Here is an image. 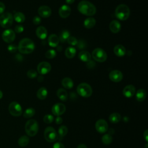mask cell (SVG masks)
Returning a JSON list of instances; mask_svg holds the SVG:
<instances>
[{"mask_svg":"<svg viewBox=\"0 0 148 148\" xmlns=\"http://www.w3.org/2000/svg\"><path fill=\"white\" fill-rule=\"evenodd\" d=\"M78 10L83 14L91 16L95 14L96 8L90 2L88 1H82L77 5Z\"/></svg>","mask_w":148,"mask_h":148,"instance_id":"obj_1","label":"cell"},{"mask_svg":"<svg viewBox=\"0 0 148 148\" xmlns=\"http://www.w3.org/2000/svg\"><path fill=\"white\" fill-rule=\"evenodd\" d=\"M35 49V44L34 42L29 38L22 39L18 45L17 49L19 52L22 54L31 53Z\"/></svg>","mask_w":148,"mask_h":148,"instance_id":"obj_2","label":"cell"},{"mask_svg":"<svg viewBox=\"0 0 148 148\" xmlns=\"http://www.w3.org/2000/svg\"><path fill=\"white\" fill-rule=\"evenodd\" d=\"M130 14V10L128 6L125 4H121L117 6L115 10L116 17L121 21L128 19Z\"/></svg>","mask_w":148,"mask_h":148,"instance_id":"obj_3","label":"cell"},{"mask_svg":"<svg viewBox=\"0 0 148 148\" xmlns=\"http://www.w3.org/2000/svg\"><path fill=\"white\" fill-rule=\"evenodd\" d=\"M39 126L38 122L34 119L28 120L25 125V131L29 136H34L38 132Z\"/></svg>","mask_w":148,"mask_h":148,"instance_id":"obj_4","label":"cell"},{"mask_svg":"<svg viewBox=\"0 0 148 148\" xmlns=\"http://www.w3.org/2000/svg\"><path fill=\"white\" fill-rule=\"evenodd\" d=\"M77 94L84 98L90 97L92 93V90L91 87L87 83H82L79 84L76 88Z\"/></svg>","mask_w":148,"mask_h":148,"instance_id":"obj_5","label":"cell"},{"mask_svg":"<svg viewBox=\"0 0 148 148\" xmlns=\"http://www.w3.org/2000/svg\"><path fill=\"white\" fill-rule=\"evenodd\" d=\"M13 21V16L9 12L3 13L0 16V25L4 28L10 27Z\"/></svg>","mask_w":148,"mask_h":148,"instance_id":"obj_6","label":"cell"},{"mask_svg":"<svg viewBox=\"0 0 148 148\" xmlns=\"http://www.w3.org/2000/svg\"><path fill=\"white\" fill-rule=\"evenodd\" d=\"M44 137L48 142H54L57 139L58 134L54 128L47 127L45 130Z\"/></svg>","mask_w":148,"mask_h":148,"instance_id":"obj_7","label":"cell"},{"mask_svg":"<svg viewBox=\"0 0 148 148\" xmlns=\"http://www.w3.org/2000/svg\"><path fill=\"white\" fill-rule=\"evenodd\" d=\"M92 57L96 61L105 62L107 59L106 53L101 48H96L92 52Z\"/></svg>","mask_w":148,"mask_h":148,"instance_id":"obj_8","label":"cell"},{"mask_svg":"<svg viewBox=\"0 0 148 148\" xmlns=\"http://www.w3.org/2000/svg\"><path fill=\"white\" fill-rule=\"evenodd\" d=\"M8 109L10 114L13 116L18 117L22 114V108L17 102H12L9 104Z\"/></svg>","mask_w":148,"mask_h":148,"instance_id":"obj_9","label":"cell"},{"mask_svg":"<svg viewBox=\"0 0 148 148\" xmlns=\"http://www.w3.org/2000/svg\"><path fill=\"white\" fill-rule=\"evenodd\" d=\"M2 38L4 42L8 43H10L14 41L16 38L15 32L11 29H7L2 32Z\"/></svg>","mask_w":148,"mask_h":148,"instance_id":"obj_10","label":"cell"},{"mask_svg":"<svg viewBox=\"0 0 148 148\" xmlns=\"http://www.w3.org/2000/svg\"><path fill=\"white\" fill-rule=\"evenodd\" d=\"M95 129L101 134L105 133L108 130V125L104 119H99L95 123Z\"/></svg>","mask_w":148,"mask_h":148,"instance_id":"obj_11","label":"cell"},{"mask_svg":"<svg viewBox=\"0 0 148 148\" xmlns=\"http://www.w3.org/2000/svg\"><path fill=\"white\" fill-rule=\"evenodd\" d=\"M66 110L65 106L62 103H57L54 104L51 108L53 114L56 116H60Z\"/></svg>","mask_w":148,"mask_h":148,"instance_id":"obj_12","label":"cell"},{"mask_svg":"<svg viewBox=\"0 0 148 148\" xmlns=\"http://www.w3.org/2000/svg\"><path fill=\"white\" fill-rule=\"evenodd\" d=\"M51 65L46 61L40 62L37 66L38 72L41 75H45L48 73L51 70Z\"/></svg>","mask_w":148,"mask_h":148,"instance_id":"obj_13","label":"cell"},{"mask_svg":"<svg viewBox=\"0 0 148 148\" xmlns=\"http://www.w3.org/2000/svg\"><path fill=\"white\" fill-rule=\"evenodd\" d=\"M38 14L40 16L43 18H47L50 16L51 14V10L48 6L43 5L39 8L38 10Z\"/></svg>","mask_w":148,"mask_h":148,"instance_id":"obj_14","label":"cell"},{"mask_svg":"<svg viewBox=\"0 0 148 148\" xmlns=\"http://www.w3.org/2000/svg\"><path fill=\"white\" fill-rule=\"evenodd\" d=\"M109 77L111 81L113 82H119L123 79V74L120 71L114 70L110 72Z\"/></svg>","mask_w":148,"mask_h":148,"instance_id":"obj_15","label":"cell"},{"mask_svg":"<svg viewBox=\"0 0 148 148\" xmlns=\"http://www.w3.org/2000/svg\"><path fill=\"white\" fill-rule=\"evenodd\" d=\"M135 93V88L133 85L130 84L126 86L123 90V94L127 98H131L132 97Z\"/></svg>","mask_w":148,"mask_h":148,"instance_id":"obj_16","label":"cell"},{"mask_svg":"<svg viewBox=\"0 0 148 148\" xmlns=\"http://www.w3.org/2000/svg\"><path fill=\"white\" fill-rule=\"evenodd\" d=\"M71 12V9L70 7L68 5H64L60 8L58 10V13L61 17L65 18L68 17L70 15Z\"/></svg>","mask_w":148,"mask_h":148,"instance_id":"obj_17","label":"cell"},{"mask_svg":"<svg viewBox=\"0 0 148 148\" xmlns=\"http://www.w3.org/2000/svg\"><path fill=\"white\" fill-rule=\"evenodd\" d=\"M109 28L113 33H117L121 29V24L117 20H112L110 23Z\"/></svg>","mask_w":148,"mask_h":148,"instance_id":"obj_18","label":"cell"},{"mask_svg":"<svg viewBox=\"0 0 148 148\" xmlns=\"http://www.w3.org/2000/svg\"><path fill=\"white\" fill-rule=\"evenodd\" d=\"M36 35L40 39H45L47 35L46 29L43 26L38 27L36 29Z\"/></svg>","mask_w":148,"mask_h":148,"instance_id":"obj_19","label":"cell"},{"mask_svg":"<svg viewBox=\"0 0 148 148\" xmlns=\"http://www.w3.org/2000/svg\"><path fill=\"white\" fill-rule=\"evenodd\" d=\"M58 36L55 34H51L48 38V43L50 46L52 47H55L58 46L59 43Z\"/></svg>","mask_w":148,"mask_h":148,"instance_id":"obj_20","label":"cell"},{"mask_svg":"<svg viewBox=\"0 0 148 148\" xmlns=\"http://www.w3.org/2000/svg\"><path fill=\"white\" fill-rule=\"evenodd\" d=\"M125 49L121 45H117L114 47V53L118 57H123L125 54Z\"/></svg>","mask_w":148,"mask_h":148,"instance_id":"obj_21","label":"cell"},{"mask_svg":"<svg viewBox=\"0 0 148 148\" xmlns=\"http://www.w3.org/2000/svg\"><path fill=\"white\" fill-rule=\"evenodd\" d=\"M78 57H79V58L81 61H82L83 62H86L90 61L91 58V56L90 54V53L88 51H84V50L80 51L79 53Z\"/></svg>","mask_w":148,"mask_h":148,"instance_id":"obj_22","label":"cell"},{"mask_svg":"<svg viewBox=\"0 0 148 148\" xmlns=\"http://www.w3.org/2000/svg\"><path fill=\"white\" fill-rule=\"evenodd\" d=\"M57 95L62 101H66L68 99V93L64 88H59L57 91Z\"/></svg>","mask_w":148,"mask_h":148,"instance_id":"obj_23","label":"cell"},{"mask_svg":"<svg viewBox=\"0 0 148 148\" xmlns=\"http://www.w3.org/2000/svg\"><path fill=\"white\" fill-rule=\"evenodd\" d=\"M136 99L139 102H142L145 100L146 97V92L143 89H139L135 95Z\"/></svg>","mask_w":148,"mask_h":148,"instance_id":"obj_24","label":"cell"},{"mask_svg":"<svg viewBox=\"0 0 148 148\" xmlns=\"http://www.w3.org/2000/svg\"><path fill=\"white\" fill-rule=\"evenodd\" d=\"M61 84L66 89H71L73 87V82L69 77H65L62 80Z\"/></svg>","mask_w":148,"mask_h":148,"instance_id":"obj_25","label":"cell"},{"mask_svg":"<svg viewBox=\"0 0 148 148\" xmlns=\"http://www.w3.org/2000/svg\"><path fill=\"white\" fill-rule=\"evenodd\" d=\"M96 24L95 19L93 17L87 18L84 21V26L88 29L92 28Z\"/></svg>","mask_w":148,"mask_h":148,"instance_id":"obj_26","label":"cell"},{"mask_svg":"<svg viewBox=\"0 0 148 148\" xmlns=\"http://www.w3.org/2000/svg\"><path fill=\"white\" fill-rule=\"evenodd\" d=\"M36 96L39 99H45L47 96V90L45 87H40L36 92Z\"/></svg>","mask_w":148,"mask_h":148,"instance_id":"obj_27","label":"cell"},{"mask_svg":"<svg viewBox=\"0 0 148 148\" xmlns=\"http://www.w3.org/2000/svg\"><path fill=\"white\" fill-rule=\"evenodd\" d=\"M68 133V128L65 125H61L58 128V138L59 140H61L64 136H65Z\"/></svg>","mask_w":148,"mask_h":148,"instance_id":"obj_28","label":"cell"},{"mask_svg":"<svg viewBox=\"0 0 148 148\" xmlns=\"http://www.w3.org/2000/svg\"><path fill=\"white\" fill-rule=\"evenodd\" d=\"M76 53V49L73 47H68L65 51V55L68 58H72L75 57Z\"/></svg>","mask_w":148,"mask_h":148,"instance_id":"obj_29","label":"cell"},{"mask_svg":"<svg viewBox=\"0 0 148 148\" xmlns=\"http://www.w3.org/2000/svg\"><path fill=\"white\" fill-rule=\"evenodd\" d=\"M70 36V32L66 30V29H64L62 30L59 35L58 38H59V40L61 41V42H65L68 38Z\"/></svg>","mask_w":148,"mask_h":148,"instance_id":"obj_30","label":"cell"},{"mask_svg":"<svg viewBox=\"0 0 148 148\" xmlns=\"http://www.w3.org/2000/svg\"><path fill=\"white\" fill-rule=\"evenodd\" d=\"M109 120L112 123H117L121 120V115L118 113H113L109 116Z\"/></svg>","mask_w":148,"mask_h":148,"instance_id":"obj_31","label":"cell"},{"mask_svg":"<svg viewBox=\"0 0 148 148\" xmlns=\"http://www.w3.org/2000/svg\"><path fill=\"white\" fill-rule=\"evenodd\" d=\"M29 142V139L27 136L23 135L21 136L18 140V144L21 147L26 146Z\"/></svg>","mask_w":148,"mask_h":148,"instance_id":"obj_32","label":"cell"},{"mask_svg":"<svg viewBox=\"0 0 148 148\" xmlns=\"http://www.w3.org/2000/svg\"><path fill=\"white\" fill-rule=\"evenodd\" d=\"M13 18H14V20L16 22L20 23H23L25 21V19L24 14L23 13L19 12H16V13H14Z\"/></svg>","mask_w":148,"mask_h":148,"instance_id":"obj_33","label":"cell"},{"mask_svg":"<svg viewBox=\"0 0 148 148\" xmlns=\"http://www.w3.org/2000/svg\"><path fill=\"white\" fill-rule=\"evenodd\" d=\"M101 140L104 145H109L112 142V136L109 134H104L101 138Z\"/></svg>","mask_w":148,"mask_h":148,"instance_id":"obj_34","label":"cell"},{"mask_svg":"<svg viewBox=\"0 0 148 148\" xmlns=\"http://www.w3.org/2000/svg\"><path fill=\"white\" fill-rule=\"evenodd\" d=\"M35 113V109L32 108H29L24 111L23 113V116L25 118H30L34 116Z\"/></svg>","mask_w":148,"mask_h":148,"instance_id":"obj_35","label":"cell"},{"mask_svg":"<svg viewBox=\"0 0 148 148\" xmlns=\"http://www.w3.org/2000/svg\"><path fill=\"white\" fill-rule=\"evenodd\" d=\"M56 56V52L53 49L49 50L45 54V57L48 59H52Z\"/></svg>","mask_w":148,"mask_h":148,"instance_id":"obj_36","label":"cell"},{"mask_svg":"<svg viewBox=\"0 0 148 148\" xmlns=\"http://www.w3.org/2000/svg\"><path fill=\"white\" fill-rule=\"evenodd\" d=\"M54 119L53 116H52L51 114H46L43 117V121L46 124H50L51 123H52Z\"/></svg>","mask_w":148,"mask_h":148,"instance_id":"obj_37","label":"cell"},{"mask_svg":"<svg viewBox=\"0 0 148 148\" xmlns=\"http://www.w3.org/2000/svg\"><path fill=\"white\" fill-rule=\"evenodd\" d=\"M66 40L68 43L72 46H76L78 42L77 39L73 36H69Z\"/></svg>","mask_w":148,"mask_h":148,"instance_id":"obj_38","label":"cell"},{"mask_svg":"<svg viewBox=\"0 0 148 148\" xmlns=\"http://www.w3.org/2000/svg\"><path fill=\"white\" fill-rule=\"evenodd\" d=\"M27 76L30 79H34L38 75L37 72L34 69H30L27 73Z\"/></svg>","mask_w":148,"mask_h":148,"instance_id":"obj_39","label":"cell"},{"mask_svg":"<svg viewBox=\"0 0 148 148\" xmlns=\"http://www.w3.org/2000/svg\"><path fill=\"white\" fill-rule=\"evenodd\" d=\"M76 46H77L78 49L83 50L86 47V43L83 40H80L77 42Z\"/></svg>","mask_w":148,"mask_h":148,"instance_id":"obj_40","label":"cell"},{"mask_svg":"<svg viewBox=\"0 0 148 148\" xmlns=\"http://www.w3.org/2000/svg\"><path fill=\"white\" fill-rule=\"evenodd\" d=\"M8 50L10 53H15L16 51V50H17V47L16 45L12 43L8 46Z\"/></svg>","mask_w":148,"mask_h":148,"instance_id":"obj_41","label":"cell"},{"mask_svg":"<svg viewBox=\"0 0 148 148\" xmlns=\"http://www.w3.org/2000/svg\"><path fill=\"white\" fill-rule=\"evenodd\" d=\"M24 31V27L22 25H17L14 27V31L17 33H21L23 32Z\"/></svg>","mask_w":148,"mask_h":148,"instance_id":"obj_42","label":"cell"},{"mask_svg":"<svg viewBox=\"0 0 148 148\" xmlns=\"http://www.w3.org/2000/svg\"><path fill=\"white\" fill-rule=\"evenodd\" d=\"M32 21L35 25H39L41 22V19L39 16H36L33 18Z\"/></svg>","mask_w":148,"mask_h":148,"instance_id":"obj_43","label":"cell"},{"mask_svg":"<svg viewBox=\"0 0 148 148\" xmlns=\"http://www.w3.org/2000/svg\"><path fill=\"white\" fill-rule=\"evenodd\" d=\"M53 148H65V146L61 142H56L54 144Z\"/></svg>","mask_w":148,"mask_h":148,"instance_id":"obj_44","label":"cell"},{"mask_svg":"<svg viewBox=\"0 0 148 148\" xmlns=\"http://www.w3.org/2000/svg\"><path fill=\"white\" fill-rule=\"evenodd\" d=\"M95 66V64L94 61L90 60L87 62V66L88 68H93Z\"/></svg>","mask_w":148,"mask_h":148,"instance_id":"obj_45","label":"cell"},{"mask_svg":"<svg viewBox=\"0 0 148 148\" xmlns=\"http://www.w3.org/2000/svg\"><path fill=\"white\" fill-rule=\"evenodd\" d=\"M5 10V4L2 2H0V14H2L3 13H4V11Z\"/></svg>","mask_w":148,"mask_h":148,"instance_id":"obj_46","label":"cell"},{"mask_svg":"<svg viewBox=\"0 0 148 148\" xmlns=\"http://www.w3.org/2000/svg\"><path fill=\"white\" fill-rule=\"evenodd\" d=\"M55 122L57 124H61L62 123V119L60 116H57L55 120Z\"/></svg>","mask_w":148,"mask_h":148,"instance_id":"obj_47","label":"cell"},{"mask_svg":"<svg viewBox=\"0 0 148 148\" xmlns=\"http://www.w3.org/2000/svg\"><path fill=\"white\" fill-rule=\"evenodd\" d=\"M143 138L145 139V140L147 142H148V131L147 130H146L145 132H143Z\"/></svg>","mask_w":148,"mask_h":148,"instance_id":"obj_48","label":"cell"},{"mask_svg":"<svg viewBox=\"0 0 148 148\" xmlns=\"http://www.w3.org/2000/svg\"><path fill=\"white\" fill-rule=\"evenodd\" d=\"M77 148H87L84 144H80L77 146Z\"/></svg>","mask_w":148,"mask_h":148,"instance_id":"obj_49","label":"cell"},{"mask_svg":"<svg viewBox=\"0 0 148 148\" xmlns=\"http://www.w3.org/2000/svg\"><path fill=\"white\" fill-rule=\"evenodd\" d=\"M38 81L39 82H42L43 80V76H39L38 77Z\"/></svg>","mask_w":148,"mask_h":148,"instance_id":"obj_50","label":"cell"},{"mask_svg":"<svg viewBox=\"0 0 148 148\" xmlns=\"http://www.w3.org/2000/svg\"><path fill=\"white\" fill-rule=\"evenodd\" d=\"M65 1L68 4H72L74 2L75 0H65Z\"/></svg>","mask_w":148,"mask_h":148,"instance_id":"obj_51","label":"cell"},{"mask_svg":"<svg viewBox=\"0 0 148 148\" xmlns=\"http://www.w3.org/2000/svg\"><path fill=\"white\" fill-rule=\"evenodd\" d=\"M2 97H3V93H2V92L0 90V99H1V98H2Z\"/></svg>","mask_w":148,"mask_h":148,"instance_id":"obj_52","label":"cell"}]
</instances>
